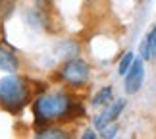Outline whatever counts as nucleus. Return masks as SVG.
Masks as SVG:
<instances>
[{"label": "nucleus", "mask_w": 156, "mask_h": 139, "mask_svg": "<svg viewBox=\"0 0 156 139\" xmlns=\"http://www.w3.org/2000/svg\"><path fill=\"white\" fill-rule=\"evenodd\" d=\"M33 112H35V126L44 128L52 122H68L75 120L85 114V108L71 99L68 93L56 91L41 95L33 101Z\"/></svg>", "instance_id": "f257e3e1"}, {"label": "nucleus", "mask_w": 156, "mask_h": 139, "mask_svg": "<svg viewBox=\"0 0 156 139\" xmlns=\"http://www.w3.org/2000/svg\"><path fill=\"white\" fill-rule=\"evenodd\" d=\"M31 101V89L21 77L8 74L0 79V106L10 114H20Z\"/></svg>", "instance_id": "f03ea898"}, {"label": "nucleus", "mask_w": 156, "mask_h": 139, "mask_svg": "<svg viewBox=\"0 0 156 139\" xmlns=\"http://www.w3.org/2000/svg\"><path fill=\"white\" fill-rule=\"evenodd\" d=\"M58 75L68 87L77 89L89 83V79H91V66L83 58H69L62 64Z\"/></svg>", "instance_id": "7ed1b4c3"}, {"label": "nucleus", "mask_w": 156, "mask_h": 139, "mask_svg": "<svg viewBox=\"0 0 156 139\" xmlns=\"http://www.w3.org/2000/svg\"><path fill=\"white\" fill-rule=\"evenodd\" d=\"M143 79H145V66H143V58H135L131 68L125 74V93L135 95L141 91Z\"/></svg>", "instance_id": "20e7f679"}, {"label": "nucleus", "mask_w": 156, "mask_h": 139, "mask_svg": "<svg viewBox=\"0 0 156 139\" xmlns=\"http://www.w3.org/2000/svg\"><path fill=\"white\" fill-rule=\"evenodd\" d=\"M17 70H20V58L16 56V52L10 46L0 43V71L16 74Z\"/></svg>", "instance_id": "39448f33"}, {"label": "nucleus", "mask_w": 156, "mask_h": 139, "mask_svg": "<svg viewBox=\"0 0 156 139\" xmlns=\"http://www.w3.org/2000/svg\"><path fill=\"white\" fill-rule=\"evenodd\" d=\"M35 137L37 139H68L69 134L62 128H37L35 131Z\"/></svg>", "instance_id": "423d86ee"}, {"label": "nucleus", "mask_w": 156, "mask_h": 139, "mask_svg": "<svg viewBox=\"0 0 156 139\" xmlns=\"http://www.w3.org/2000/svg\"><path fill=\"white\" fill-rule=\"evenodd\" d=\"M112 97H114L112 87H110V85H106V87H102L97 95L93 97L91 104H93V106H108V104L112 102Z\"/></svg>", "instance_id": "0eeeda50"}, {"label": "nucleus", "mask_w": 156, "mask_h": 139, "mask_svg": "<svg viewBox=\"0 0 156 139\" xmlns=\"http://www.w3.org/2000/svg\"><path fill=\"white\" fill-rule=\"evenodd\" d=\"M123 108H125V101L123 99H118V101H114V102H110L104 110H106V114H108V118H110V122H116V120L119 118V114L123 112Z\"/></svg>", "instance_id": "6e6552de"}, {"label": "nucleus", "mask_w": 156, "mask_h": 139, "mask_svg": "<svg viewBox=\"0 0 156 139\" xmlns=\"http://www.w3.org/2000/svg\"><path fill=\"white\" fill-rule=\"evenodd\" d=\"M16 10V0H0V20H10Z\"/></svg>", "instance_id": "1a4fd4ad"}, {"label": "nucleus", "mask_w": 156, "mask_h": 139, "mask_svg": "<svg viewBox=\"0 0 156 139\" xmlns=\"http://www.w3.org/2000/svg\"><path fill=\"white\" fill-rule=\"evenodd\" d=\"M133 60H135V54L133 52H125L123 56H122V60H119V64H118V74L119 75H125L127 74V70L131 68V64H133Z\"/></svg>", "instance_id": "9d476101"}, {"label": "nucleus", "mask_w": 156, "mask_h": 139, "mask_svg": "<svg viewBox=\"0 0 156 139\" xmlns=\"http://www.w3.org/2000/svg\"><path fill=\"white\" fill-rule=\"evenodd\" d=\"M118 135V124H108L104 130H100V137L102 139H112V137H116Z\"/></svg>", "instance_id": "9b49d317"}, {"label": "nucleus", "mask_w": 156, "mask_h": 139, "mask_svg": "<svg viewBox=\"0 0 156 139\" xmlns=\"http://www.w3.org/2000/svg\"><path fill=\"white\" fill-rule=\"evenodd\" d=\"M147 43H148V48H151V54L154 56V52H156V25L148 31L147 35Z\"/></svg>", "instance_id": "f8f14e48"}, {"label": "nucleus", "mask_w": 156, "mask_h": 139, "mask_svg": "<svg viewBox=\"0 0 156 139\" xmlns=\"http://www.w3.org/2000/svg\"><path fill=\"white\" fill-rule=\"evenodd\" d=\"M98 135L94 134V130H85L83 131V139H97Z\"/></svg>", "instance_id": "ddd939ff"}, {"label": "nucleus", "mask_w": 156, "mask_h": 139, "mask_svg": "<svg viewBox=\"0 0 156 139\" xmlns=\"http://www.w3.org/2000/svg\"><path fill=\"white\" fill-rule=\"evenodd\" d=\"M154 58H156V52H154Z\"/></svg>", "instance_id": "4468645a"}]
</instances>
